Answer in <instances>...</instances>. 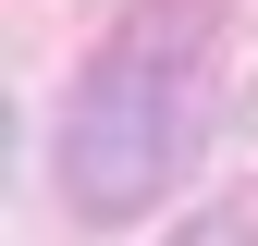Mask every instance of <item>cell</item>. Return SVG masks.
<instances>
[{
  "label": "cell",
  "mask_w": 258,
  "mask_h": 246,
  "mask_svg": "<svg viewBox=\"0 0 258 246\" xmlns=\"http://www.w3.org/2000/svg\"><path fill=\"white\" fill-rule=\"evenodd\" d=\"M184 148H197V111H184L172 61H148V49L86 61L74 111H61V184H74L86 222H136L160 184L184 172Z\"/></svg>",
  "instance_id": "1"
},
{
  "label": "cell",
  "mask_w": 258,
  "mask_h": 246,
  "mask_svg": "<svg viewBox=\"0 0 258 246\" xmlns=\"http://www.w3.org/2000/svg\"><path fill=\"white\" fill-rule=\"evenodd\" d=\"M184 246H234V222H209V234H184Z\"/></svg>",
  "instance_id": "2"
}]
</instances>
